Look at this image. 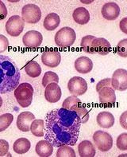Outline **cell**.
<instances>
[{
	"mask_svg": "<svg viewBox=\"0 0 127 157\" xmlns=\"http://www.w3.org/2000/svg\"><path fill=\"white\" fill-rule=\"evenodd\" d=\"M116 145L118 148L122 151H126L127 150V133L123 132L120 134L117 137L116 140Z\"/></svg>",
	"mask_w": 127,
	"mask_h": 157,
	"instance_id": "d6a6232c",
	"label": "cell"
},
{
	"mask_svg": "<svg viewBox=\"0 0 127 157\" xmlns=\"http://www.w3.org/2000/svg\"><path fill=\"white\" fill-rule=\"evenodd\" d=\"M34 88L29 83H21L14 90V98L21 107L27 108L33 101Z\"/></svg>",
	"mask_w": 127,
	"mask_h": 157,
	"instance_id": "3957f363",
	"label": "cell"
},
{
	"mask_svg": "<svg viewBox=\"0 0 127 157\" xmlns=\"http://www.w3.org/2000/svg\"><path fill=\"white\" fill-rule=\"evenodd\" d=\"M59 82V77L56 73L53 71H47L45 73L42 78V86L44 87L46 86L50 83H57Z\"/></svg>",
	"mask_w": 127,
	"mask_h": 157,
	"instance_id": "83f0119b",
	"label": "cell"
},
{
	"mask_svg": "<svg viewBox=\"0 0 127 157\" xmlns=\"http://www.w3.org/2000/svg\"><path fill=\"white\" fill-rule=\"evenodd\" d=\"M60 23V18L59 15L56 13H50L44 19L43 26L45 30L53 31L59 26Z\"/></svg>",
	"mask_w": 127,
	"mask_h": 157,
	"instance_id": "7402d4cb",
	"label": "cell"
},
{
	"mask_svg": "<svg viewBox=\"0 0 127 157\" xmlns=\"http://www.w3.org/2000/svg\"><path fill=\"white\" fill-rule=\"evenodd\" d=\"M102 15L105 19L108 21H113L117 19L120 15L121 10L116 2H107L103 6L101 10Z\"/></svg>",
	"mask_w": 127,
	"mask_h": 157,
	"instance_id": "7c38bea8",
	"label": "cell"
},
{
	"mask_svg": "<svg viewBox=\"0 0 127 157\" xmlns=\"http://www.w3.org/2000/svg\"><path fill=\"white\" fill-rule=\"evenodd\" d=\"M21 73L15 62L8 56L0 54V94L14 90L19 85Z\"/></svg>",
	"mask_w": 127,
	"mask_h": 157,
	"instance_id": "7a4b0ae2",
	"label": "cell"
},
{
	"mask_svg": "<svg viewBox=\"0 0 127 157\" xmlns=\"http://www.w3.org/2000/svg\"><path fill=\"white\" fill-rule=\"evenodd\" d=\"M116 53L122 58H127V38L121 40L116 46Z\"/></svg>",
	"mask_w": 127,
	"mask_h": 157,
	"instance_id": "1f68e13d",
	"label": "cell"
},
{
	"mask_svg": "<svg viewBox=\"0 0 127 157\" xmlns=\"http://www.w3.org/2000/svg\"><path fill=\"white\" fill-rule=\"evenodd\" d=\"M75 70L82 74H87L92 70L93 69V62L86 56L79 57L75 61L74 63Z\"/></svg>",
	"mask_w": 127,
	"mask_h": 157,
	"instance_id": "e0dca14e",
	"label": "cell"
},
{
	"mask_svg": "<svg viewBox=\"0 0 127 157\" xmlns=\"http://www.w3.org/2000/svg\"><path fill=\"white\" fill-rule=\"evenodd\" d=\"M92 47L95 53L105 56L110 54L112 50L111 45L106 38H96L92 43Z\"/></svg>",
	"mask_w": 127,
	"mask_h": 157,
	"instance_id": "2e32d148",
	"label": "cell"
},
{
	"mask_svg": "<svg viewBox=\"0 0 127 157\" xmlns=\"http://www.w3.org/2000/svg\"><path fill=\"white\" fill-rule=\"evenodd\" d=\"M83 105L82 101L76 96H70L68 98H66L63 101L62 104V108L65 109L70 110V111H74L75 109L78 106Z\"/></svg>",
	"mask_w": 127,
	"mask_h": 157,
	"instance_id": "484cf974",
	"label": "cell"
},
{
	"mask_svg": "<svg viewBox=\"0 0 127 157\" xmlns=\"http://www.w3.org/2000/svg\"><path fill=\"white\" fill-rule=\"evenodd\" d=\"M93 141L95 147L100 151L106 152L111 149L113 146V138L108 132L99 130L93 134Z\"/></svg>",
	"mask_w": 127,
	"mask_h": 157,
	"instance_id": "5b68a950",
	"label": "cell"
},
{
	"mask_svg": "<svg viewBox=\"0 0 127 157\" xmlns=\"http://www.w3.org/2000/svg\"><path fill=\"white\" fill-rule=\"evenodd\" d=\"M42 18V11L35 4H26L22 7V18L24 22L30 24L38 23Z\"/></svg>",
	"mask_w": 127,
	"mask_h": 157,
	"instance_id": "8992f818",
	"label": "cell"
},
{
	"mask_svg": "<svg viewBox=\"0 0 127 157\" xmlns=\"http://www.w3.org/2000/svg\"><path fill=\"white\" fill-rule=\"evenodd\" d=\"M53 146L46 140H40L35 146V151L41 157H49L53 152Z\"/></svg>",
	"mask_w": 127,
	"mask_h": 157,
	"instance_id": "d6986e66",
	"label": "cell"
},
{
	"mask_svg": "<svg viewBox=\"0 0 127 157\" xmlns=\"http://www.w3.org/2000/svg\"><path fill=\"white\" fill-rule=\"evenodd\" d=\"M9 47V40L6 36L0 34V54L6 51Z\"/></svg>",
	"mask_w": 127,
	"mask_h": 157,
	"instance_id": "836d02e7",
	"label": "cell"
},
{
	"mask_svg": "<svg viewBox=\"0 0 127 157\" xmlns=\"http://www.w3.org/2000/svg\"><path fill=\"white\" fill-rule=\"evenodd\" d=\"M42 63L47 67H57L61 62V55L57 50L48 49L45 50L42 54Z\"/></svg>",
	"mask_w": 127,
	"mask_h": 157,
	"instance_id": "30bf717a",
	"label": "cell"
},
{
	"mask_svg": "<svg viewBox=\"0 0 127 157\" xmlns=\"http://www.w3.org/2000/svg\"><path fill=\"white\" fill-rule=\"evenodd\" d=\"M96 38V37L93 35H87L84 36L81 39V43H80V46L83 52H85L87 54H94L93 47H92V43H93L94 40Z\"/></svg>",
	"mask_w": 127,
	"mask_h": 157,
	"instance_id": "4316f807",
	"label": "cell"
},
{
	"mask_svg": "<svg viewBox=\"0 0 127 157\" xmlns=\"http://www.w3.org/2000/svg\"><path fill=\"white\" fill-rule=\"evenodd\" d=\"M74 112H75L77 115L79 116V117L81 120L82 124H86L90 118V114L88 110L86 109L85 107H83V105L78 106L76 109H75Z\"/></svg>",
	"mask_w": 127,
	"mask_h": 157,
	"instance_id": "4dcf8cb0",
	"label": "cell"
},
{
	"mask_svg": "<svg viewBox=\"0 0 127 157\" xmlns=\"http://www.w3.org/2000/svg\"><path fill=\"white\" fill-rule=\"evenodd\" d=\"M31 144L30 141L26 138H19L13 144V150L15 153L22 155V154L26 153L30 149Z\"/></svg>",
	"mask_w": 127,
	"mask_h": 157,
	"instance_id": "603a6c76",
	"label": "cell"
},
{
	"mask_svg": "<svg viewBox=\"0 0 127 157\" xmlns=\"http://www.w3.org/2000/svg\"><path fill=\"white\" fill-rule=\"evenodd\" d=\"M9 147V143L6 140L0 139V157L4 156L8 153Z\"/></svg>",
	"mask_w": 127,
	"mask_h": 157,
	"instance_id": "e575fe53",
	"label": "cell"
},
{
	"mask_svg": "<svg viewBox=\"0 0 127 157\" xmlns=\"http://www.w3.org/2000/svg\"><path fill=\"white\" fill-rule=\"evenodd\" d=\"M104 87H111V78H105V79H103L102 81L98 82V84L96 85V92H99Z\"/></svg>",
	"mask_w": 127,
	"mask_h": 157,
	"instance_id": "d590c367",
	"label": "cell"
},
{
	"mask_svg": "<svg viewBox=\"0 0 127 157\" xmlns=\"http://www.w3.org/2000/svg\"><path fill=\"white\" fill-rule=\"evenodd\" d=\"M67 89L74 96H82L87 91V83L81 77H73L67 82Z\"/></svg>",
	"mask_w": 127,
	"mask_h": 157,
	"instance_id": "9c48e42d",
	"label": "cell"
},
{
	"mask_svg": "<svg viewBox=\"0 0 127 157\" xmlns=\"http://www.w3.org/2000/svg\"><path fill=\"white\" fill-rule=\"evenodd\" d=\"M75 152L70 145H63L58 147L56 157H75Z\"/></svg>",
	"mask_w": 127,
	"mask_h": 157,
	"instance_id": "f546056e",
	"label": "cell"
},
{
	"mask_svg": "<svg viewBox=\"0 0 127 157\" xmlns=\"http://www.w3.org/2000/svg\"><path fill=\"white\" fill-rule=\"evenodd\" d=\"M8 11L6 5L2 1L0 0V20H3L7 16Z\"/></svg>",
	"mask_w": 127,
	"mask_h": 157,
	"instance_id": "8d00e7d4",
	"label": "cell"
},
{
	"mask_svg": "<svg viewBox=\"0 0 127 157\" xmlns=\"http://www.w3.org/2000/svg\"><path fill=\"white\" fill-rule=\"evenodd\" d=\"M81 124V120L75 112L64 108L52 110L46 114L45 120V140L55 147L75 145Z\"/></svg>",
	"mask_w": 127,
	"mask_h": 157,
	"instance_id": "6da1fadb",
	"label": "cell"
},
{
	"mask_svg": "<svg viewBox=\"0 0 127 157\" xmlns=\"http://www.w3.org/2000/svg\"><path fill=\"white\" fill-rule=\"evenodd\" d=\"M99 102L106 105H114L116 102V94L111 87H104L99 92Z\"/></svg>",
	"mask_w": 127,
	"mask_h": 157,
	"instance_id": "9a60e30c",
	"label": "cell"
},
{
	"mask_svg": "<svg viewBox=\"0 0 127 157\" xmlns=\"http://www.w3.org/2000/svg\"><path fill=\"white\" fill-rule=\"evenodd\" d=\"M25 27V22L19 15H13L7 20L5 28L8 34L12 37H18L22 34Z\"/></svg>",
	"mask_w": 127,
	"mask_h": 157,
	"instance_id": "52a82bcc",
	"label": "cell"
},
{
	"mask_svg": "<svg viewBox=\"0 0 127 157\" xmlns=\"http://www.w3.org/2000/svg\"><path fill=\"white\" fill-rule=\"evenodd\" d=\"M78 151L80 157H94L96 151L94 144L89 140H83L78 145Z\"/></svg>",
	"mask_w": 127,
	"mask_h": 157,
	"instance_id": "ffe728a7",
	"label": "cell"
},
{
	"mask_svg": "<svg viewBox=\"0 0 127 157\" xmlns=\"http://www.w3.org/2000/svg\"><path fill=\"white\" fill-rule=\"evenodd\" d=\"M76 39L75 30L69 26L61 28L55 34L54 41L56 46L61 48H68L71 46Z\"/></svg>",
	"mask_w": 127,
	"mask_h": 157,
	"instance_id": "277c9868",
	"label": "cell"
},
{
	"mask_svg": "<svg viewBox=\"0 0 127 157\" xmlns=\"http://www.w3.org/2000/svg\"><path fill=\"white\" fill-rule=\"evenodd\" d=\"M61 89L57 83H50L45 90V98L49 103H56L61 98Z\"/></svg>",
	"mask_w": 127,
	"mask_h": 157,
	"instance_id": "4fadbf2b",
	"label": "cell"
},
{
	"mask_svg": "<svg viewBox=\"0 0 127 157\" xmlns=\"http://www.w3.org/2000/svg\"><path fill=\"white\" fill-rule=\"evenodd\" d=\"M2 98L0 97V108L2 107Z\"/></svg>",
	"mask_w": 127,
	"mask_h": 157,
	"instance_id": "ab89813d",
	"label": "cell"
},
{
	"mask_svg": "<svg viewBox=\"0 0 127 157\" xmlns=\"http://www.w3.org/2000/svg\"><path fill=\"white\" fill-rule=\"evenodd\" d=\"M126 117H127V111H125L120 117L119 121L121 124V126L124 129H127V123H126Z\"/></svg>",
	"mask_w": 127,
	"mask_h": 157,
	"instance_id": "74e56055",
	"label": "cell"
},
{
	"mask_svg": "<svg viewBox=\"0 0 127 157\" xmlns=\"http://www.w3.org/2000/svg\"><path fill=\"white\" fill-rule=\"evenodd\" d=\"M119 26L122 31L124 34H127V18H124L121 20V22L119 23Z\"/></svg>",
	"mask_w": 127,
	"mask_h": 157,
	"instance_id": "f35d334b",
	"label": "cell"
},
{
	"mask_svg": "<svg viewBox=\"0 0 127 157\" xmlns=\"http://www.w3.org/2000/svg\"><path fill=\"white\" fill-rule=\"evenodd\" d=\"M96 121L99 127L103 128H110L113 127L114 124L115 119L113 114L109 112L104 111L98 114L97 117H96Z\"/></svg>",
	"mask_w": 127,
	"mask_h": 157,
	"instance_id": "ac0fdd59",
	"label": "cell"
},
{
	"mask_svg": "<svg viewBox=\"0 0 127 157\" xmlns=\"http://www.w3.org/2000/svg\"><path fill=\"white\" fill-rule=\"evenodd\" d=\"M25 71L29 77L33 78H38L42 74V67L36 61H29L25 66Z\"/></svg>",
	"mask_w": 127,
	"mask_h": 157,
	"instance_id": "cb8c5ba5",
	"label": "cell"
},
{
	"mask_svg": "<svg viewBox=\"0 0 127 157\" xmlns=\"http://www.w3.org/2000/svg\"><path fill=\"white\" fill-rule=\"evenodd\" d=\"M14 121V116L11 113H4L0 116V132L6 130Z\"/></svg>",
	"mask_w": 127,
	"mask_h": 157,
	"instance_id": "f1b7e54d",
	"label": "cell"
},
{
	"mask_svg": "<svg viewBox=\"0 0 127 157\" xmlns=\"http://www.w3.org/2000/svg\"><path fill=\"white\" fill-rule=\"evenodd\" d=\"M111 79V88L118 91H125L127 90V70L118 69L113 73Z\"/></svg>",
	"mask_w": 127,
	"mask_h": 157,
	"instance_id": "ba28073f",
	"label": "cell"
},
{
	"mask_svg": "<svg viewBox=\"0 0 127 157\" xmlns=\"http://www.w3.org/2000/svg\"><path fill=\"white\" fill-rule=\"evenodd\" d=\"M44 130H45V121L43 120L34 119L30 125V130L32 134L37 137H42L44 136Z\"/></svg>",
	"mask_w": 127,
	"mask_h": 157,
	"instance_id": "d4e9b609",
	"label": "cell"
},
{
	"mask_svg": "<svg viewBox=\"0 0 127 157\" xmlns=\"http://www.w3.org/2000/svg\"><path fill=\"white\" fill-rule=\"evenodd\" d=\"M43 36L37 30H30L27 31L22 37V42L26 47L30 49L38 48L42 43Z\"/></svg>",
	"mask_w": 127,
	"mask_h": 157,
	"instance_id": "8fae6325",
	"label": "cell"
},
{
	"mask_svg": "<svg viewBox=\"0 0 127 157\" xmlns=\"http://www.w3.org/2000/svg\"><path fill=\"white\" fill-rule=\"evenodd\" d=\"M72 17L74 21L79 25H85L90 21L89 11L84 7H78L75 9Z\"/></svg>",
	"mask_w": 127,
	"mask_h": 157,
	"instance_id": "44dd1931",
	"label": "cell"
},
{
	"mask_svg": "<svg viewBox=\"0 0 127 157\" xmlns=\"http://www.w3.org/2000/svg\"><path fill=\"white\" fill-rule=\"evenodd\" d=\"M35 119V116L30 112H22L17 118V128L20 131L27 132L30 130L32 121Z\"/></svg>",
	"mask_w": 127,
	"mask_h": 157,
	"instance_id": "5bb4252c",
	"label": "cell"
}]
</instances>
